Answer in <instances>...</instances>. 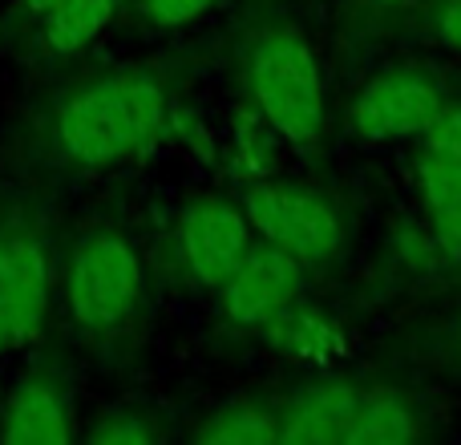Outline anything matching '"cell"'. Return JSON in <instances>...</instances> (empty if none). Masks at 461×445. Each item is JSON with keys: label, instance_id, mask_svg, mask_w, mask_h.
Instances as JSON below:
<instances>
[{"label": "cell", "instance_id": "obj_1", "mask_svg": "<svg viewBox=\"0 0 461 445\" xmlns=\"http://www.w3.org/2000/svg\"><path fill=\"white\" fill-rule=\"evenodd\" d=\"M167 130V86L150 69H102L53 89L21 122L16 150L32 170L86 175L146 154Z\"/></svg>", "mask_w": 461, "mask_h": 445}, {"label": "cell", "instance_id": "obj_2", "mask_svg": "<svg viewBox=\"0 0 461 445\" xmlns=\"http://www.w3.org/2000/svg\"><path fill=\"white\" fill-rule=\"evenodd\" d=\"M142 259L122 231L86 227L69 239L61 259V304L81 341H118L142 312Z\"/></svg>", "mask_w": 461, "mask_h": 445}, {"label": "cell", "instance_id": "obj_3", "mask_svg": "<svg viewBox=\"0 0 461 445\" xmlns=\"http://www.w3.org/2000/svg\"><path fill=\"white\" fill-rule=\"evenodd\" d=\"M49 292L53 243L45 203L21 186H0V365L41 332Z\"/></svg>", "mask_w": 461, "mask_h": 445}, {"label": "cell", "instance_id": "obj_4", "mask_svg": "<svg viewBox=\"0 0 461 445\" xmlns=\"http://www.w3.org/2000/svg\"><path fill=\"white\" fill-rule=\"evenodd\" d=\"M259 114L292 146H316L324 134V89L312 45L295 29H271L255 41L247 61Z\"/></svg>", "mask_w": 461, "mask_h": 445}, {"label": "cell", "instance_id": "obj_5", "mask_svg": "<svg viewBox=\"0 0 461 445\" xmlns=\"http://www.w3.org/2000/svg\"><path fill=\"white\" fill-rule=\"evenodd\" d=\"M243 215L267 243L284 247L300 263H320L336 255L344 239L340 211L316 191L284 183L251 186L243 199Z\"/></svg>", "mask_w": 461, "mask_h": 445}, {"label": "cell", "instance_id": "obj_6", "mask_svg": "<svg viewBox=\"0 0 461 445\" xmlns=\"http://www.w3.org/2000/svg\"><path fill=\"white\" fill-rule=\"evenodd\" d=\"M77 438L73 425V389L53 360H32L13 381L0 405V441L5 445H65Z\"/></svg>", "mask_w": 461, "mask_h": 445}, {"label": "cell", "instance_id": "obj_7", "mask_svg": "<svg viewBox=\"0 0 461 445\" xmlns=\"http://www.w3.org/2000/svg\"><path fill=\"white\" fill-rule=\"evenodd\" d=\"M251 247V222L227 199H194L178 222V251L199 284L219 287Z\"/></svg>", "mask_w": 461, "mask_h": 445}, {"label": "cell", "instance_id": "obj_8", "mask_svg": "<svg viewBox=\"0 0 461 445\" xmlns=\"http://www.w3.org/2000/svg\"><path fill=\"white\" fill-rule=\"evenodd\" d=\"M441 86L425 73H389L360 89L352 105V130L368 142L384 138H413L441 110Z\"/></svg>", "mask_w": 461, "mask_h": 445}, {"label": "cell", "instance_id": "obj_9", "mask_svg": "<svg viewBox=\"0 0 461 445\" xmlns=\"http://www.w3.org/2000/svg\"><path fill=\"white\" fill-rule=\"evenodd\" d=\"M300 287V259L284 247H247L239 268L219 284L223 292V312L235 324H267L279 308H287Z\"/></svg>", "mask_w": 461, "mask_h": 445}, {"label": "cell", "instance_id": "obj_10", "mask_svg": "<svg viewBox=\"0 0 461 445\" xmlns=\"http://www.w3.org/2000/svg\"><path fill=\"white\" fill-rule=\"evenodd\" d=\"M122 5L126 0H57L29 32H21V41L24 49H32L37 57H49V61L77 57L110 29Z\"/></svg>", "mask_w": 461, "mask_h": 445}, {"label": "cell", "instance_id": "obj_11", "mask_svg": "<svg viewBox=\"0 0 461 445\" xmlns=\"http://www.w3.org/2000/svg\"><path fill=\"white\" fill-rule=\"evenodd\" d=\"M360 405V393L348 385H320L308 389L279 413V441L292 445H328V441H344L352 413Z\"/></svg>", "mask_w": 461, "mask_h": 445}, {"label": "cell", "instance_id": "obj_12", "mask_svg": "<svg viewBox=\"0 0 461 445\" xmlns=\"http://www.w3.org/2000/svg\"><path fill=\"white\" fill-rule=\"evenodd\" d=\"M417 183H421L425 211L433 215L441 247L461 263V159L425 150L417 162Z\"/></svg>", "mask_w": 461, "mask_h": 445}, {"label": "cell", "instance_id": "obj_13", "mask_svg": "<svg viewBox=\"0 0 461 445\" xmlns=\"http://www.w3.org/2000/svg\"><path fill=\"white\" fill-rule=\"evenodd\" d=\"M263 328H267L271 344L292 360H332L344 352L340 332L312 308H279Z\"/></svg>", "mask_w": 461, "mask_h": 445}, {"label": "cell", "instance_id": "obj_14", "mask_svg": "<svg viewBox=\"0 0 461 445\" xmlns=\"http://www.w3.org/2000/svg\"><path fill=\"white\" fill-rule=\"evenodd\" d=\"M417 438V417L393 393H360V405L352 413L344 441L348 445H397Z\"/></svg>", "mask_w": 461, "mask_h": 445}, {"label": "cell", "instance_id": "obj_15", "mask_svg": "<svg viewBox=\"0 0 461 445\" xmlns=\"http://www.w3.org/2000/svg\"><path fill=\"white\" fill-rule=\"evenodd\" d=\"M194 441L203 445H271L279 441V417L263 413L255 405H230L219 409L211 422L194 430Z\"/></svg>", "mask_w": 461, "mask_h": 445}, {"label": "cell", "instance_id": "obj_16", "mask_svg": "<svg viewBox=\"0 0 461 445\" xmlns=\"http://www.w3.org/2000/svg\"><path fill=\"white\" fill-rule=\"evenodd\" d=\"M86 438L94 445H150L158 441V430L142 413H105V422H97Z\"/></svg>", "mask_w": 461, "mask_h": 445}, {"label": "cell", "instance_id": "obj_17", "mask_svg": "<svg viewBox=\"0 0 461 445\" xmlns=\"http://www.w3.org/2000/svg\"><path fill=\"white\" fill-rule=\"evenodd\" d=\"M138 16L154 29H178V24H191L194 16H203L215 0H134Z\"/></svg>", "mask_w": 461, "mask_h": 445}, {"label": "cell", "instance_id": "obj_18", "mask_svg": "<svg viewBox=\"0 0 461 445\" xmlns=\"http://www.w3.org/2000/svg\"><path fill=\"white\" fill-rule=\"evenodd\" d=\"M421 134H425V150H441L461 159V105H441Z\"/></svg>", "mask_w": 461, "mask_h": 445}, {"label": "cell", "instance_id": "obj_19", "mask_svg": "<svg viewBox=\"0 0 461 445\" xmlns=\"http://www.w3.org/2000/svg\"><path fill=\"white\" fill-rule=\"evenodd\" d=\"M53 5L57 0H13V5L5 8V16H0V37L13 41V37H21V32H29Z\"/></svg>", "mask_w": 461, "mask_h": 445}, {"label": "cell", "instance_id": "obj_20", "mask_svg": "<svg viewBox=\"0 0 461 445\" xmlns=\"http://www.w3.org/2000/svg\"><path fill=\"white\" fill-rule=\"evenodd\" d=\"M438 32L449 49L461 53V0H449V5L438 13Z\"/></svg>", "mask_w": 461, "mask_h": 445}, {"label": "cell", "instance_id": "obj_21", "mask_svg": "<svg viewBox=\"0 0 461 445\" xmlns=\"http://www.w3.org/2000/svg\"><path fill=\"white\" fill-rule=\"evenodd\" d=\"M376 5H405V0H376Z\"/></svg>", "mask_w": 461, "mask_h": 445}]
</instances>
